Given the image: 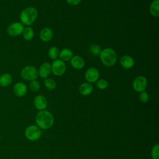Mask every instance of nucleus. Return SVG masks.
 <instances>
[{"label": "nucleus", "mask_w": 159, "mask_h": 159, "mask_svg": "<svg viewBox=\"0 0 159 159\" xmlns=\"http://www.w3.org/2000/svg\"><path fill=\"white\" fill-rule=\"evenodd\" d=\"M151 156L152 159H158L159 158V145L156 143L152 148L151 150Z\"/></svg>", "instance_id": "25"}, {"label": "nucleus", "mask_w": 159, "mask_h": 159, "mask_svg": "<svg viewBox=\"0 0 159 159\" xmlns=\"http://www.w3.org/2000/svg\"><path fill=\"white\" fill-rule=\"evenodd\" d=\"M23 24L20 22H16L11 24L7 28V33L11 36H17L22 34L24 30Z\"/></svg>", "instance_id": "9"}, {"label": "nucleus", "mask_w": 159, "mask_h": 159, "mask_svg": "<svg viewBox=\"0 0 159 159\" xmlns=\"http://www.w3.org/2000/svg\"><path fill=\"white\" fill-rule=\"evenodd\" d=\"M93 90V87L92 84L88 82H84L79 87V92L83 96L89 95Z\"/></svg>", "instance_id": "16"}, {"label": "nucleus", "mask_w": 159, "mask_h": 159, "mask_svg": "<svg viewBox=\"0 0 159 159\" xmlns=\"http://www.w3.org/2000/svg\"><path fill=\"white\" fill-rule=\"evenodd\" d=\"M23 37L26 40H30L33 39L34 35V32L32 28L30 27H26L24 29V30L22 32Z\"/></svg>", "instance_id": "20"}, {"label": "nucleus", "mask_w": 159, "mask_h": 159, "mask_svg": "<svg viewBox=\"0 0 159 159\" xmlns=\"http://www.w3.org/2000/svg\"><path fill=\"white\" fill-rule=\"evenodd\" d=\"M35 107L40 111L44 110L47 106V100L43 95H37L34 100Z\"/></svg>", "instance_id": "10"}, {"label": "nucleus", "mask_w": 159, "mask_h": 159, "mask_svg": "<svg viewBox=\"0 0 159 159\" xmlns=\"http://www.w3.org/2000/svg\"><path fill=\"white\" fill-rule=\"evenodd\" d=\"M38 16L37 10L34 7H28L22 11L20 14L21 22L26 25H32Z\"/></svg>", "instance_id": "3"}, {"label": "nucleus", "mask_w": 159, "mask_h": 159, "mask_svg": "<svg viewBox=\"0 0 159 159\" xmlns=\"http://www.w3.org/2000/svg\"><path fill=\"white\" fill-rule=\"evenodd\" d=\"M43 83L45 87L49 90H53L55 89L57 86L55 81L52 78H47L44 80Z\"/></svg>", "instance_id": "22"}, {"label": "nucleus", "mask_w": 159, "mask_h": 159, "mask_svg": "<svg viewBox=\"0 0 159 159\" xmlns=\"http://www.w3.org/2000/svg\"><path fill=\"white\" fill-rule=\"evenodd\" d=\"M70 63L72 67L76 70L82 69L85 65L84 59L79 55L73 56L70 60Z\"/></svg>", "instance_id": "13"}, {"label": "nucleus", "mask_w": 159, "mask_h": 159, "mask_svg": "<svg viewBox=\"0 0 159 159\" xmlns=\"http://www.w3.org/2000/svg\"><path fill=\"white\" fill-rule=\"evenodd\" d=\"M14 93L18 97H22L25 96L27 91L26 85L22 82H18L15 84L13 88Z\"/></svg>", "instance_id": "12"}, {"label": "nucleus", "mask_w": 159, "mask_h": 159, "mask_svg": "<svg viewBox=\"0 0 159 159\" xmlns=\"http://www.w3.org/2000/svg\"><path fill=\"white\" fill-rule=\"evenodd\" d=\"M147 86V80L143 76H138L133 81L132 87L137 92L145 91Z\"/></svg>", "instance_id": "7"}, {"label": "nucleus", "mask_w": 159, "mask_h": 159, "mask_svg": "<svg viewBox=\"0 0 159 159\" xmlns=\"http://www.w3.org/2000/svg\"><path fill=\"white\" fill-rule=\"evenodd\" d=\"M120 65L125 69H130L134 65V60L129 55H124L120 59Z\"/></svg>", "instance_id": "14"}, {"label": "nucleus", "mask_w": 159, "mask_h": 159, "mask_svg": "<svg viewBox=\"0 0 159 159\" xmlns=\"http://www.w3.org/2000/svg\"><path fill=\"white\" fill-rule=\"evenodd\" d=\"M66 1L69 4L72 6L78 5L81 2V0H66Z\"/></svg>", "instance_id": "28"}, {"label": "nucleus", "mask_w": 159, "mask_h": 159, "mask_svg": "<svg viewBox=\"0 0 159 159\" xmlns=\"http://www.w3.org/2000/svg\"><path fill=\"white\" fill-rule=\"evenodd\" d=\"M90 52L92 55L97 56L99 55L101 52V47L98 44H92L89 47Z\"/></svg>", "instance_id": "23"}, {"label": "nucleus", "mask_w": 159, "mask_h": 159, "mask_svg": "<svg viewBox=\"0 0 159 159\" xmlns=\"http://www.w3.org/2000/svg\"><path fill=\"white\" fill-rule=\"evenodd\" d=\"M12 81V78L10 74H3L0 77V86L2 87H6L11 83Z\"/></svg>", "instance_id": "19"}, {"label": "nucleus", "mask_w": 159, "mask_h": 159, "mask_svg": "<svg viewBox=\"0 0 159 159\" xmlns=\"http://www.w3.org/2000/svg\"><path fill=\"white\" fill-rule=\"evenodd\" d=\"M84 77L88 83H93L98 80L99 77V72L96 68L91 67L86 71Z\"/></svg>", "instance_id": "8"}, {"label": "nucleus", "mask_w": 159, "mask_h": 159, "mask_svg": "<svg viewBox=\"0 0 159 159\" xmlns=\"http://www.w3.org/2000/svg\"><path fill=\"white\" fill-rule=\"evenodd\" d=\"M37 125L42 129H48L52 127L54 123L53 114L48 111H40L35 116Z\"/></svg>", "instance_id": "1"}, {"label": "nucleus", "mask_w": 159, "mask_h": 159, "mask_svg": "<svg viewBox=\"0 0 159 159\" xmlns=\"http://www.w3.org/2000/svg\"><path fill=\"white\" fill-rule=\"evenodd\" d=\"M73 56V52L69 48H64L61 50L59 53L60 60L63 61L70 60Z\"/></svg>", "instance_id": "17"}, {"label": "nucleus", "mask_w": 159, "mask_h": 159, "mask_svg": "<svg viewBox=\"0 0 159 159\" xmlns=\"http://www.w3.org/2000/svg\"><path fill=\"white\" fill-rule=\"evenodd\" d=\"M60 50L57 47H52L48 52L49 57L52 60H56L59 57Z\"/></svg>", "instance_id": "21"}, {"label": "nucleus", "mask_w": 159, "mask_h": 159, "mask_svg": "<svg viewBox=\"0 0 159 159\" xmlns=\"http://www.w3.org/2000/svg\"><path fill=\"white\" fill-rule=\"evenodd\" d=\"M96 86L99 89H105L108 86V82L104 79H100L96 81Z\"/></svg>", "instance_id": "24"}, {"label": "nucleus", "mask_w": 159, "mask_h": 159, "mask_svg": "<svg viewBox=\"0 0 159 159\" xmlns=\"http://www.w3.org/2000/svg\"><path fill=\"white\" fill-rule=\"evenodd\" d=\"M51 65L48 62H45L41 65L38 71L39 75L42 78L45 79L51 74Z\"/></svg>", "instance_id": "11"}, {"label": "nucleus", "mask_w": 159, "mask_h": 159, "mask_svg": "<svg viewBox=\"0 0 159 159\" xmlns=\"http://www.w3.org/2000/svg\"><path fill=\"white\" fill-rule=\"evenodd\" d=\"M66 66L65 61L60 59L55 60L51 65V70L55 76H61L66 71Z\"/></svg>", "instance_id": "6"}, {"label": "nucleus", "mask_w": 159, "mask_h": 159, "mask_svg": "<svg viewBox=\"0 0 159 159\" xmlns=\"http://www.w3.org/2000/svg\"><path fill=\"white\" fill-rule=\"evenodd\" d=\"M150 12L153 17L159 16V0H153L150 6Z\"/></svg>", "instance_id": "18"}, {"label": "nucleus", "mask_w": 159, "mask_h": 159, "mask_svg": "<svg viewBox=\"0 0 159 159\" xmlns=\"http://www.w3.org/2000/svg\"><path fill=\"white\" fill-rule=\"evenodd\" d=\"M53 31L49 27H45L41 30L39 34L40 39L45 42L50 41L53 37Z\"/></svg>", "instance_id": "15"}, {"label": "nucleus", "mask_w": 159, "mask_h": 159, "mask_svg": "<svg viewBox=\"0 0 159 159\" xmlns=\"http://www.w3.org/2000/svg\"><path fill=\"white\" fill-rule=\"evenodd\" d=\"M42 132L40 129L35 125H30L25 130V137L30 141H35L41 137Z\"/></svg>", "instance_id": "4"}, {"label": "nucleus", "mask_w": 159, "mask_h": 159, "mask_svg": "<svg viewBox=\"0 0 159 159\" xmlns=\"http://www.w3.org/2000/svg\"><path fill=\"white\" fill-rule=\"evenodd\" d=\"M0 139H1V136H0Z\"/></svg>", "instance_id": "29"}, {"label": "nucleus", "mask_w": 159, "mask_h": 159, "mask_svg": "<svg viewBox=\"0 0 159 159\" xmlns=\"http://www.w3.org/2000/svg\"><path fill=\"white\" fill-rule=\"evenodd\" d=\"M139 100L143 103H145L147 102L149 100V94H148L147 92L143 91L140 93L139 94Z\"/></svg>", "instance_id": "27"}, {"label": "nucleus", "mask_w": 159, "mask_h": 159, "mask_svg": "<svg viewBox=\"0 0 159 159\" xmlns=\"http://www.w3.org/2000/svg\"><path fill=\"white\" fill-rule=\"evenodd\" d=\"M29 87L32 91H37L40 89V85L39 82L37 80H34L30 81V83L29 84Z\"/></svg>", "instance_id": "26"}, {"label": "nucleus", "mask_w": 159, "mask_h": 159, "mask_svg": "<svg viewBox=\"0 0 159 159\" xmlns=\"http://www.w3.org/2000/svg\"><path fill=\"white\" fill-rule=\"evenodd\" d=\"M21 77L27 81L36 80L39 76L38 71L34 66H27L24 67L20 72Z\"/></svg>", "instance_id": "5"}, {"label": "nucleus", "mask_w": 159, "mask_h": 159, "mask_svg": "<svg viewBox=\"0 0 159 159\" xmlns=\"http://www.w3.org/2000/svg\"><path fill=\"white\" fill-rule=\"evenodd\" d=\"M99 57L102 64L107 67L114 66L117 59L116 51L111 48H105L102 50L99 54Z\"/></svg>", "instance_id": "2"}]
</instances>
